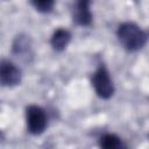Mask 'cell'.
Returning a JSON list of instances; mask_svg holds the SVG:
<instances>
[{
    "label": "cell",
    "instance_id": "52a82bcc",
    "mask_svg": "<svg viewBox=\"0 0 149 149\" xmlns=\"http://www.w3.org/2000/svg\"><path fill=\"white\" fill-rule=\"evenodd\" d=\"M99 146L106 149H120V148L126 147L123 141L118 135L112 134V133H106L101 135L99 139Z\"/></svg>",
    "mask_w": 149,
    "mask_h": 149
},
{
    "label": "cell",
    "instance_id": "9c48e42d",
    "mask_svg": "<svg viewBox=\"0 0 149 149\" xmlns=\"http://www.w3.org/2000/svg\"><path fill=\"white\" fill-rule=\"evenodd\" d=\"M30 2L37 12L47 14L54 9L56 0H30Z\"/></svg>",
    "mask_w": 149,
    "mask_h": 149
},
{
    "label": "cell",
    "instance_id": "277c9868",
    "mask_svg": "<svg viewBox=\"0 0 149 149\" xmlns=\"http://www.w3.org/2000/svg\"><path fill=\"white\" fill-rule=\"evenodd\" d=\"M21 70L10 61L2 59L0 65V83L5 87H13L21 83Z\"/></svg>",
    "mask_w": 149,
    "mask_h": 149
},
{
    "label": "cell",
    "instance_id": "7a4b0ae2",
    "mask_svg": "<svg viewBox=\"0 0 149 149\" xmlns=\"http://www.w3.org/2000/svg\"><path fill=\"white\" fill-rule=\"evenodd\" d=\"M91 84L92 87L95 91V94L101 99H109L114 94V84L109 76L108 70L104 64H100L94 73L91 77Z\"/></svg>",
    "mask_w": 149,
    "mask_h": 149
},
{
    "label": "cell",
    "instance_id": "6da1fadb",
    "mask_svg": "<svg viewBox=\"0 0 149 149\" xmlns=\"http://www.w3.org/2000/svg\"><path fill=\"white\" fill-rule=\"evenodd\" d=\"M116 36L122 45L128 51H137L148 42V33L134 22H123L118 27Z\"/></svg>",
    "mask_w": 149,
    "mask_h": 149
},
{
    "label": "cell",
    "instance_id": "3957f363",
    "mask_svg": "<svg viewBox=\"0 0 149 149\" xmlns=\"http://www.w3.org/2000/svg\"><path fill=\"white\" fill-rule=\"evenodd\" d=\"M26 125L31 135H41L48 126L45 111L37 105H29L26 108Z\"/></svg>",
    "mask_w": 149,
    "mask_h": 149
},
{
    "label": "cell",
    "instance_id": "5b68a950",
    "mask_svg": "<svg viewBox=\"0 0 149 149\" xmlns=\"http://www.w3.org/2000/svg\"><path fill=\"white\" fill-rule=\"evenodd\" d=\"M91 0H74L72 9V19L78 26L87 27L92 22Z\"/></svg>",
    "mask_w": 149,
    "mask_h": 149
},
{
    "label": "cell",
    "instance_id": "8992f818",
    "mask_svg": "<svg viewBox=\"0 0 149 149\" xmlns=\"http://www.w3.org/2000/svg\"><path fill=\"white\" fill-rule=\"evenodd\" d=\"M71 41V33L68 29L58 28L56 29L50 38V44L55 51H63Z\"/></svg>",
    "mask_w": 149,
    "mask_h": 149
},
{
    "label": "cell",
    "instance_id": "ba28073f",
    "mask_svg": "<svg viewBox=\"0 0 149 149\" xmlns=\"http://www.w3.org/2000/svg\"><path fill=\"white\" fill-rule=\"evenodd\" d=\"M13 52L20 57H24L30 55V43H29V38L27 36L20 35L15 38L14 43H13Z\"/></svg>",
    "mask_w": 149,
    "mask_h": 149
}]
</instances>
